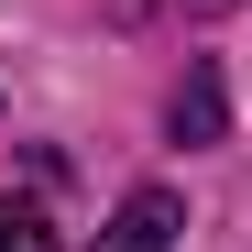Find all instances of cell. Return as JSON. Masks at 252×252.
<instances>
[{
	"instance_id": "cell-1",
	"label": "cell",
	"mask_w": 252,
	"mask_h": 252,
	"mask_svg": "<svg viewBox=\"0 0 252 252\" xmlns=\"http://www.w3.org/2000/svg\"><path fill=\"white\" fill-rule=\"evenodd\" d=\"M176 220H187V208H176V187H132L99 252H176Z\"/></svg>"
},
{
	"instance_id": "cell-2",
	"label": "cell",
	"mask_w": 252,
	"mask_h": 252,
	"mask_svg": "<svg viewBox=\"0 0 252 252\" xmlns=\"http://www.w3.org/2000/svg\"><path fill=\"white\" fill-rule=\"evenodd\" d=\"M176 143H220V77L187 66V88H176Z\"/></svg>"
},
{
	"instance_id": "cell-3",
	"label": "cell",
	"mask_w": 252,
	"mask_h": 252,
	"mask_svg": "<svg viewBox=\"0 0 252 252\" xmlns=\"http://www.w3.org/2000/svg\"><path fill=\"white\" fill-rule=\"evenodd\" d=\"M0 252H55V230H44V220H33V208H22V197H0Z\"/></svg>"
}]
</instances>
